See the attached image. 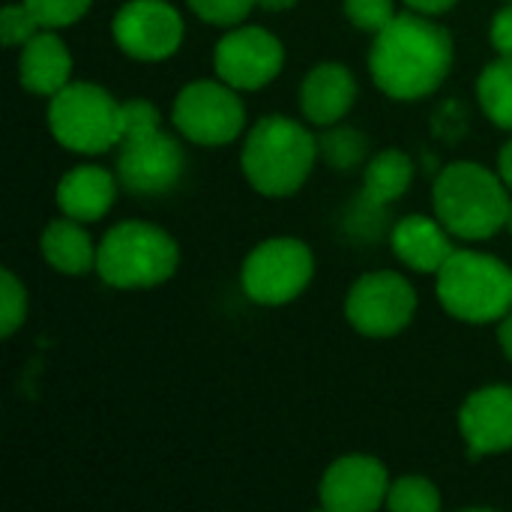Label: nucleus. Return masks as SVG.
Here are the masks:
<instances>
[{"mask_svg": "<svg viewBox=\"0 0 512 512\" xmlns=\"http://www.w3.org/2000/svg\"><path fill=\"white\" fill-rule=\"evenodd\" d=\"M456 57L453 36L432 15L414 9L399 12L369 48V72L375 87L402 102L432 96L450 75Z\"/></svg>", "mask_w": 512, "mask_h": 512, "instance_id": "nucleus-1", "label": "nucleus"}, {"mask_svg": "<svg viewBox=\"0 0 512 512\" xmlns=\"http://www.w3.org/2000/svg\"><path fill=\"white\" fill-rule=\"evenodd\" d=\"M318 159V135L285 114H270L246 132L240 168L255 192L288 198L309 180Z\"/></svg>", "mask_w": 512, "mask_h": 512, "instance_id": "nucleus-2", "label": "nucleus"}, {"mask_svg": "<svg viewBox=\"0 0 512 512\" xmlns=\"http://www.w3.org/2000/svg\"><path fill=\"white\" fill-rule=\"evenodd\" d=\"M510 201L501 174L480 162H453L432 186L435 216L459 240H489L504 231Z\"/></svg>", "mask_w": 512, "mask_h": 512, "instance_id": "nucleus-3", "label": "nucleus"}, {"mask_svg": "<svg viewBox=\"0 0 512 512\" xmlns=\"http://www.w3.org/2000/svg\"><path fill=\"white\" fill-rule=\"evenodd\" d=\"M177 264V240L165 228L141 219L108 228L96 249V276L120 291L156 288L177 273Z\"/></svg>", "mask_w": 512, "mask_h": 512, "instance_id": "nucleus-4", "label": "nucleus"}, {"mask_svg": "<svg viewBox=\"0 0 512 512\" xmlns=\"http://www.w3.org/2000/svg\"><path fill=\"white\" fill-rule=\"evenodd\" d=\"M447 315L465 324H498L512 312V270L495 255L456 249L435 273Z\"/></svg>", "mask_w": 512, "mask_h": 512, "instance_id": "nucleus-5", "label": "nucleus"}, {"mask_svg": "<svg viewBox=\"0 0 512 512\" xmlns=\"http://www.w3.org/2000/svg\"><path fill=\"white\" fill-rule=\"evenodd\" d=\"M48 129L72 153H108L120 147V102L99 84L69 81L48 102Z\"/></svg>", "mask_w": 512, "mask_h": 512, "instance_id": "nucleus-6", "label": "nucleus"}, {"mask_svg": "<svg viewBox=\"0 0 512 512\" xmlns=\"http://www.w3.org/2000/svg\"><path fill=\"white\" fill-rule=\"evenodd\" d=\"M315 276V255L297 237H270L258 243L240 270L246 297L258 306L294 303Z\"/></svg>", "mask_w": 512, "mask_h": 512, "instance_id": "nucleus-7", "label": "nucleus"}, {"mask_svg": "<svg viewBox=\"0 0 512 512\" xmlns=\"http://www.w3.org/2000/svg\"><path fill=\"white\" fill-rule=\"evenodd\" d=\"M174 129L201 147H222L240 138L246 129V108L240 90L222 78H198L186 84L171 108Z\"/></svg>", "mask_w": 512, "mask_h": 512, "instance_id": "nucleus-8", "label": "nucleus"}, {"mask_svg": "<svg viewBox=\"0 0 512 512\" xmlns=\"http://www.w3.org/2000/svg\"><path fill=\"white\" fill-rule=\"evenodd\" d=\"M417 315V291L396 270H375L360 276L345 297L348 324L369 339H390L402 333Z\"/></svg>", "mask_w": 512, "mask_h": 512, "instance_id": "nucleus-9", "label": "nucleus"}, {"mask_svg": "<svg viewBox=\"0 0 512 512\" xmlns=\"http://www.w3.org/2000/svg\"><path fill=\"white\" fill-rule=\"evenodd\" d=\"M111 39L138 63H162L183 45V15L168 0H126L111 18Z\"/></svg>", "mask_w": 512, "mask_h": 512, "instance_id": "nucleus-10", "label": "nucleus"}, {"mask_svg": "<svg viewBox=\"0 0 512 512\" xmlns=\"http://www.w3.org/2000/svg\"><path fill=\"white\" fill-rule=\"evenodd\" d=\"M216 78L243 90L267 87L285 66V45L276 33L255 24L231 27L213 48Z\"/></svg>", "mask_w": 512, "mask_h": 512, "instance_id": "nucleus-11", "label": "nucleus"}, {"mask_svg": "<svg viewBox=\"0 0 512 512\" xmlns=\"http://www.w3.org/2000/svg\"><path fill=\"white\" fill-rule=\"evenodd\" d=\"M186 171V153L177 138L156 129L120 144L117 180L132 195H165Z\"/></svg>", "mask_w": 512, "mask_h": 512, "instance_id": "nucleus-12", "label": "nucleus"}, {"mask_svg": "<svg viewBox=\"0 0 512 512\" xmlns=\"http://www.w3.org/2000/svg\"><path fill=\"white\" fill-rule=\"evenodd\" d=\"M390 474L381 459L351 453L336 459L321 477V507L327 512H375L387 507Z\"/></svg>", "mask_w": 512, "mask_h": 512, "instance_id": "nucleus-13", "label": "nucleus"}, {"mask_svg": "<svg viewBox=\"0 0 512 512\" xmlns=\"http://www.w3.org/2000/svg\"><path fill=\"white\" fill-rule=\"evenodd\" d=\"M459 429L471 459L512 450V387L489 384L474 390L459 408Z\"/></svg>", "mask_w": 512, "mask_h": 512, "instance_id": "nucleus-14", "label": "nucleus"}, {"mask_svg": "<svg viewBox=\"0 0 512 512\" xmlns=\"http://www.w3.org/2000/svg\"><path fill=\"white\" fill-rule=\"evenodd\" d=\"M390 249L408 270L423 276H435L456 252L447 225L438 216L426 213H411L399 219L390 231Z\"/></svg>", "mask_w": 512, "mask_h": 512, "instance_id": "nucleus-15", "label": "nucleus"}, {"mask_svg": "<svg viewBox=\"0 0 512 512\" xmlns=\"http://www.w3.org/2000/svg\"><path fill=\"white\" fill-rule=\"evenodd\" d=\"M357 102V78L345 63H318L300 84V111L312 126H336Z\"/></svg>", "mask_w": 512, "mask_h": 512, "instance_id": "nucleus-16", "label": "nucleus"}, {"mask_svg": "<svg viewBox=\"0 0 512 512\" xmlns=\"http://www.w3.org/2000/svg\"><path fill=\"white\" fill-rule=\"evenodd\" d=\"M18 81L24 90L48 99L72 81V54L51 27H42L21 45Z\"/></svg>", "mask_w": 512, "mask_h": 512, "instance_id": "nucleus-17", "label": "nucleus"}, {"mask_svg": "<svg viewBox=\"0 0 512 512\" xmlns=\"http://www.w3.org/2000/svg\"><path fill=\"white\" fill-rule=\"evenodd\" d=\"M117 174L102 165H75L57 183V207L75 222H99L117 198Z\"/></svg>", "mask_w": 512, "mask_h": 512, "instance_id": "nucleus-18", "label": "nucleus"}, {"mask_svg": "<svg viewBox=\"0 0 512 512\" xmlns=\"http://www.w3.org/2000/svg\"><path fill=\"white\" fill-rule=\"evenodd\" d=\"M81 225L84 222L63 216V219L48 222L39 237V252H42L45 264L63 276H87L90 270H96L99 246H93V237Z\"/></svg>", "mask_w": 512, "mask_h": 512, "instance_id": "nucleus-19", "label": "nucleus"}, {"mask_svg": "<svg viewBox=\"0 0 512 512\" xmlns=\"http://www.w3.org/2000/svg\"><path fill=\"white\" fill-rule=\"evenodd\" d=\"M411 183H414L411 156L399 147H387L366 162L360 201L369 207H387V204L399 201L411 189Z\"/></svg>", "mask_w": 512, "mask_h": 512, "instance_id": "nucleus-20", "label": "nucleus"}, {"mask_svg": "<svg viewBox=\"0 0 512 512\" xmlns=\"http://www.w3.org/2000/svg\"><path fill=\"white\" fill-rule=\"evenodd\" d=\"M477 99H480V108L483 114L512 132V57H501L492 60L480 78H477Z\"/></svg>", "mask_w": 512, "mask_h": 512, "instance_id": "nucleus-21", "label": "nucleus"}, {"mask_svg": "<svg viewBox=\"0 0 512 512\" xmlns=\"http://www.w3.org/2000/svg\"><path fill=\"white\" fill-rule=\"evenodd\" d=\"M318 156L336 168V171H351L369 156V138L357 132L354 126H333L318 135Z\"/></svg>", "mask_w": 512, "mask_h": 512, "instance_id": "nucleus-22", "label": "nucleus"}, {"mask_svg": "<svg viewBox=\"0 0 512 512\" xmlns=\"http://www.w3.org/2000/svg\"><path fill=\"white\" fill-rule=\"evenodd\" d=\"M387 510L393 512H438L441 510V492L426 477H399L390 486Z\"/></svg>", "mask_w": 512, "mask_h": 512, "instance_id": "nucleus-23", "label": "nucleus"}, {"mask_svg": "<svg viewBox=\"0 0 512 512\" xmlns=\"http://www.w3.org/2000/svg\"><path fill=\"white\" fill-rule=\"evenodd\" d=\"M27 318V288L12 270H0V336L9 339Z\"/></svg>", "mask_w": 512, "mask_h": 512, "instance_id": "nucleus-24", "label": "nucleus"}, {"mask_svg": "<svg viewBox=\"0 0 512 512\" xmlns=\"http://www.w3.org/2000/svg\"><path fill=\"white\" fill-rule=\"evenodd\" d=\"M348 21L363 33H381L399 12L393 0H342Z\"/></svg>", "mask_w": 512, "mask_h": 512, "instance_id": "nucleus-25", "label": "nucleus"}, {"mask_svg": "<svg viewBox=\"0 0 512 512\" xmlns=\"http://www.w3.org/2000/svg\"><path fill=\"white\" fill-rule=\"evenodd\" d=\"M192 15H198L207 24L216 27H237L249 18V12L258 6L255 0H186Z\"/></svg>", "mask_w": 512, "mask_h": 512, "instance_id": "nucleus-26", "label": "nucleus"}, {"mask_svg": "<svg viewBox=\"0 0 512 512\" xmlns=\"http://www.w3.org/2000/svg\"><path fill=\"white\" fill-rule=\"evenodd\" d=\"M21 3L36 15V21L42 27L60 30V27L81 21L93 0H21Z\"/></svg>", "mask_w": 512, "mask_h": 512, "instance_id": "nucleus-27", "label": "nucleus"}, {"mask_svg": "<svg viewBox=\"0 0 512 512\" xmlns=\"http://www.w3.org/2000/svg\"><path fill=\"white\" fill-rule=\"evenodd\" d=\"M162 126V114L150 99H126L120 102V144Z\"/></svg>", "mask_w": 512, "mask_h": 512, "instance_id": "nucleus-28", "label": "nucleus"}, {"mask_svg": "<svg viewBox=\"0 0 512 512\" xmlns=\"http://www.w3.org/2000/svg\"><path fill=\"white\" fill-rule=\"evenodd\" d=\"M42 24L24 3H6L0 12V36L9 48H21L30 36H36Z\"/></svg>", "mask_w": 512, "mask_h": 512, "instance_id": "nucleus-29", "label": "nucleus"}, {"mask_svg": "<svg viewBox=\"0 0 512 512\" xmlns=\"http://www.w3.org/2000/svg\"><path fill=\"white\" fill-rule=\"evenodd\" d=\"M489 39H492V48L501 57H512V0L504 9L495 12L492 27H489Z\"/></svg>", "mask_w": 512, "mask_h": 512, "instance_id": "nucleus-30", "label": "nucleus"}, {"mask_svg": "<svg viewBox=\"0 0 512 512\" xmlns=\"http://www.w3.org/2000/svg\"><path fill=\"white\" fill-rule=\"evenodd\" d=\"M456 3H459V0H405L408 9H414V12H420V15H432V18L447 15Z\"/></svg>", "mask_w": 512, "mask_h": 512, "instance_id": "nucleus-31", "label": "nucleus"}, {"mask_svg": "<svg viewBox=\"0 0 512 512\" xmlns=\"http://www.w3.org/2000/svg\"><path fill=\"white\" fill-rule=\"evenodd\" d=\"M495 171L501 174V180L507 183V189L512 192V138L498 150V168Z\"/></svg>", "mask_w": 512, "mask_h": 512, "instance_id": "nucleus-32", "label": "nucleus"}, {"mask_svg": "<svg viewBox=\"0 0 512 512\" xmlns=\"http://www.w3.org/2000/svg\"><path fill=\"white\" fill-rule=\"evenodd\" d=\"M498 342H501L504 357L512 363V312L504 321H498Z\"/></svg>", "mask_w": 512, "mask_h": 512, "instance_id": "nucleus-33", "label": "nucleus"}, {"mask_svg": "<svg viewBox=\"0 0 512 512\" xmlns=\"http://www.w3.org/2000/svg\"><path fill=\"white\" fill-rule=\"evenodd\" d=\"M264 12H288V9H294L300 0H255Z\"/></svg>", "mask_w": 512, "mask_h": 512, "instance_id": "nucleus-34", "label": "nucleus"}, {"mask_svg": "<svg viewBox=\"0 0 512 512\" xmlns=\"http://www.w3.org/2000/svg\"><path fill=\"white\" fill-rule=\"evenodd\" d=\"M507 231L512 234V201H510V213H507Z\"/></svg>", "mask_w": 512, "mask_h": 512, "instance_id": "nucleus-35", "label": "nucleus"}]
</instances>
